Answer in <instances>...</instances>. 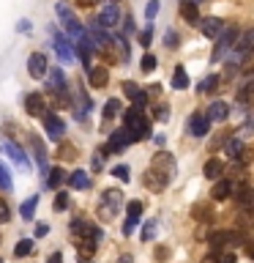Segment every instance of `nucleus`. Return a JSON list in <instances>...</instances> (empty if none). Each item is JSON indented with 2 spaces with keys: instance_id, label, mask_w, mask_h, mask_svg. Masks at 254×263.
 <instances>
[{
  "instance_id": "obj_1",
  "label": "nucleus",
  "mask_w": 254,
  "mask_h": 263,
  "mask_svg": "<svg viewBox=\"0 0 254 263\" xmlns=\"http://www.w3.org/2000/svg\"><path fill=\"white\" fill-rule=\"evenodd\" d=\"M123 129L129 132L131 143L151 137V121L142 115V110H139V107H129V110H126V115H123Z\"/></svg>"
},
{
  "instance_id": "obj_2",
  "label": "nucleus",
  "mask_w": 254,
  "mask_h": 263,
  "mask_svg": "<svg viewBox=\"0 0 254 263\" xmlns=\"http://www.w3.org/2000/svg\"><path fill=\"white\" fill-rule=\"evenodd\" d=\"M120 205H123V192L120 189H107V192L101 195V203H98V214H101L104 219H110L120 211Z\"/></svg>"
},
{
  "instance_id": "obj_3",
  "label": "nucleus",
  "mask_w": 254,
  "mask_h": 263,
  "mask_svg": "<svg viewBox=\"0 0 254 263\" xmlns=\"http://www.w3.org/2000/svg\"><path fill=\"white\" fill-rule=\"evenodd\" d=\"M120 8H118V3H107L101 11H98V16L93 20V25H98V28H104V30H110V28H118L120 25Z\"/></svg>"
},
{
  "instance_id": "obj_4",
  "label": "nucleus",
  "mask_w": 254,
  "mask_h": 263,
  "mask_svg": "<svg viewBox=\"0 0 254 263\" xmlns=\"http://www.w3.org/2000/svg\"><path fill=\"white\" fill-rule=\"evenodd\" d=\"M55 11H57V16H60V22L66 25V30H69L74 39H79L82 33H85V28H82V25H79V20H77V16H74V11H71V8L63 3V0H60V3L55 6Z\"/></svg>"
},
{
  "instance_id": "obj_5",
  "label": "nucleus",
  "mask_w": 254,
  "mask_h": 263,
  "mask_svg": "<svg viewBox=\"0 0 254 263\" xmlns=\"http://www.w3.org/2000/svg\"><path fill=\"white\" fill-rule=\"evenodd\" d=\"M151 170H156L161 178H172L175 176V159H172V154H167V151H159L153 156V162H151Z\"/></svg>"
},
{
  "instance_id": "obj_6",
  "label": "nucleus",
  "mask_w": 254,
  "mask_h": 263,
  "mask_svg": "<svg viewBox=\"0 0 254 263\" xmlns=\"http://www.w3.org/2000/svg\"><path fill=\"white\" fill-rule=\"evenodd\" d=\"M71 236H79V238H93V241H98L104 233H101V228H96L93 222H88V219H71Z\"/></svg>"
},
{
  "instance_id": "obj_7",
  "label": "nucleus",
  "mask_w": 254,
  "mask_h": 263,
  "mask_svg": "<svg viewBox=\"0 0 254 263\" xmlns=\"http://www.w3.org/2000/svg\"><path fill=\"white\" fill-rule=\"evenodd\" d=\"M235 39H238V30L235 28H224V30H221V36L216 39V49H213V63L221 61V58L227 55V49L235 47Z\"/></svg>"
},
{
  "instance_id": "obj_8",
  "label": "nucleus",
  "mask_w": 254,
  "mask_h": 263,
  "mask_svg": "<svg viewBox=\"0 0 254 263\" xmlns=\"http://www.w3.org/2000/svg\"><path fill=\"white\" fill-rule=\"evenodd\" d=\"M49 33H52V41H55V52L60 55V61L63 63H69V61H74V44L69 39L63 36L60 30L57 28H52V25H49Z\"/></svg>"
},
{
  "instance_id": "obj_9",
  "label": "nucleus",
  "mask_w": 254,
  "mask_h": 263,
  "mask_svg": "<svg viewBox=\"0 0 254 263\" xmlns=\"http://www.w3.org/2000/svg\"><path fill=\"white\" fill-rule=\"evenodd\" d=\"M47 110H49L47 99L41 93H28V96H25V112H28L30 118H44Z\"/></svg>"
},
{
  "instance_id": "obj_10",
  "label": "nucleus",
  "mask_w": 254,
  "mask_h": 263,
  "mask_svg": "<svg viewBox=\"0 0 254 263\" xmlns=\"http://www.w3.org/2000/svg\"><path fill=\"white\" fill-rule=\"evenodd\" d=\"M30 148H33V159H36L38 170L47 176V173H49V154H47V145L41 143L38 135H30Z\"/></svg>"
},
{
  "instance_id": "obj_11",
  "label": "nucleus",
  "mask_w": 254,
  "mask_h": 263,
  "mask_svg": "<svg viewBox=\"0 0 254 263\" xmlns=\"http://www.w3.org/2000/svg\"><path fill=\"white\" fill-rule=\"evenodd\" d=\"M41 121H44V132H47V137H49V140H55V143H60V140H63V132H66L63 118H57L55 112H52V115L47 112Z\"/></svg>"
},
{
  "instance_id": "obj_12",
  "label": "nucleus",
  "mask_w": 254,
  "mask_h": 263,
  "mask_svg": "<svg viewBox=\"0 0 254 263\" xmlns=\"http://www.w3.org/2000/svg\"><path fill=\"white\" fill-rule=\"evenodd\" d=\"M126 145H131L129 132L126 129H115L112 135H110V143H107L104 154H120V151H126Z\"/></svg>"
},
{
  "instance_id": "obj_13",
  "label": "nucleus",
  "mask_w": 254,
  "mask_h": 263,
  "mask_svg": "<svg viewBox=\"0 0 254 263\" xmlns=\"http://www.w3.org/2000/svg\"><path fill=\"white\" fill-rule=\"evenodd\" d=\"M28 74L36 80H41L47 74V55L44 52H30L28 55Z\"/></svg>"
},
{
  "instance_id": "obj_14",
  "label": "nucleus",
  "mask_w": 254,
  "mask_h": 263,
  "mask_svg": "<svg viewBox=\"0 0 254 263\" xmlns=\"http://www.w3.org/2000/svg\"><path fill=\"white\" fill-rule=\"evenodd\" d=\"M197 25H200V30H202L205 39H219L221 30H224V22H221L219 16H205V20H200Z\"/></svg>"
},
{
  "instance_id": "obj_15",
  "label": "nucleus",
  "mask_w": 254,
  "mask_h": 263,
  "mask_svg": "<svg viewBox=\"0 0 254 263\" xmlns=\"http://www.w3.org/2000/svg\"><path fill=\"white\" fill-rule=\"evenodd\" d=\"M208 129H210V121H208V115H205V112H194L192 118H188V135L205 137V135H208Z\"/></svg>"
},
{
  "instance_id": "obj_16",
  "label": "nucleus",
  "mask_w": 254,
  "mask_h": 263,
  "mask_svg": "<svg viewBox=\"0 0 254 263\" xmlns=\"http://www.w3.org/2000/svg\"><path fill=\"white\" fill-rule=\"evenodd\" d=\"M88 82H90V88H96V90L107 88V82H110V71H107V66H90V69H88Z\"/></svg>"
},
{
  "instance_id": "obj_17",
  "label": "nucleus",
  "mask_w": 254,
  "mask_h": 263,
  "mask_svg": "<svg viewBox=\"0 0 254 263\" xmlns=\"http://www.w3.org/2000/svg\"><path fill=\"white\" fill-rule=\"evenodd\" d=\"M123 93H126V96L131 99V102H134V107L145 110V104H147V93L137 85V82H123Z\"/></svg>"
},
{
  "instance_id": "obj_18",
  "label": "nucleus",
  "mask_w": 254,
  "mask_h": 263,
  "mask_svg": "<svg viewBox=\"0 0 254 263\" xmlns=\"http://www.w3.org/2000/svg\"><path fill=\"white\" fill-rule=\"evenodd\" d=\"M254 55V28L246 30L241 41H238V61H246V58Z\"/></svg>"
},
{
  "instance_id": "obj_19",
  "label": "nucleus",
  "mask_w": 254,
  "mask_h": 263,
  "mask_svg": "<svg viewBox=\"0 0 254 263\" xmlns=\"http://www.w3.org/2000/svg\"><path fill=\"white\" fill-rule=\"evenodd\" d=\"M142 184H145L147 189H151V192H161V189L167 186L170 181H167V178H161L156 170H151V167H147V170H145V176H142Z\"/></svg>"
},
{
  "instance_id": "obj_20",
  "label": "nucleus",
  "mask_w": 254,
  "mask_h": 263,
  "mask_svg": "<svg viewBox=\"0 0 254 263\" xmlns=\"http://www.w3.org/2000/svg\"><path fill=\"white\" fill-rule=\"evenodd\" d=\"M232 192H235L232 181L219 178L216 184H213V192H210V197H213V200H227V197H232Z\"/></svg>"
},
{
  "instance_id": "obj_21",
  "label": "nucleus",
  "mask_w": 254,
  "mask_h": 263,
  "mask_svg": "<svg viewBox=\"0 0 254 263\" xmlns=\"http://www.w3.org/2000/svg\"><path fill=\"white\" fill-rule=\"evenodd\" d=\"M71 244L77 247L79 258H93V255H96V247H98V241H93V238H79V236H74Z\"/></svg>"
},
{
  "instance_id": "obj_22",
  "label": "nucleus",
  "mask_w": 254,
  "mask_h": 263,
  "mask_svg": "<svg viewBox=\"0 0 254 263\" xmlns=\"http://www.w3.org/2000/svg\"><path fill=\"white\" fill-rule=\"evenodd\" d=\"M3 148H6V154L11 156V159H14L16 164H19V167H28V164H30V159L25 156V151H22V148L14 143V140H6V143H3Z\"/></svg>"
},
{
  "instance_id": "obj_23",
  "label": "nucleus",
  "mask_w": 254,
  "mask_h": 263,
  "mask_svg": "<svg viewBox=\"0 0 254 263\" xmlns=\"http://www.w3.org/2000/svg\"><path fill=\"white\" fill-rule=\"evenodd\" d=\"M178 11H180V16H183L186 22H192V25H197V22L202 20V16H200V8H197V3H192V0H180V8H178Z\"/></svg>"
},
{
  "instance_id": "obj_24",
  "label": "nucleus",
  "mask_w": 254,
  "mask_h": 263,
  "mask_svg": "<svg viewBox=\"0 0 254 263\" xmlns=\"http://www.w3.org/2000/svg\"><path fill=\"white\" fill-rule=\"evenodd\" d=\"M66 181H69L71 189H79V192H82V189H90V176L85 170H74L71 176H66Z\"/></svg>"
},
{
  "instance_id": "obj_25",
  "label": "nucleus",
  "mask_w": 254,
  "mask_h": 263,
  "mask_svg": "<svg viewBox=\"0 0 254 263\" xmlns=\"http://www.w3.org/2000/svg\"><path fill=\"white\" fill-rule=\"evenodd\" d=\"M208 121H227V115H229V107L224 104V102H213L210 107H208Z\"/></svg>"
},
{
  "instance_id": "obj_26",
  "label": "nucleus",
  "mask_w": 254,
  "mask_h": 263,
  "mask_svg": "<svg viewBox=\"0 0 254 263\" xmlns=\"http://www.w3.org/2000/svg\"><path fill=\"white\" fill-rule=\"evenodd\" d=\"M202 173H205V178L219 181L221 173H224V164H221L219 159H208V162H205V167H202Z\"/></svg>"
},
{
  "instance_id": "obj_27",
  "label": "nucleus",
  "mask_w": 254,
  "mask_h": 263,
  "mask_svg": "<svg viewBox=\"0 0 254 263\" xmlns=\"http://www.w3.org/2000/svg\"><path fill=\"white\" fill-rule=\"evenodd\" d=\"M235 195V200H238V205L241 209H254V189H246V186H241L238 192H232Z\"/></svg>"
},
{
  "instance_id": "obj_28",
  "label": "nucleus",
  "mask_w": 254,
  "mask_h": 263,
  "mask_svg": "<svg viewBox=\"0 0 254 263\" xmlns=\"http://www.w3.org/2000/svg\"><path fill=\"white\" fill-rule=\"evenodd\" d=\"M172 88L175 90H186L188 88V74L183 66H175V74H172Z\"/></svg>"
},
{
  "instance_id": "obj_29",
  "label": "nucleus",
  "mask_w": 254,
  "mask_h": 263,
  "mask_svg": "<svg viewBox=\"0 0 254 263\" xmlns=\"http://www.w3.org/2000/svg\"><path fill=\"white\" fill-rule=\"evenodd\" d=\"M36 205H38V195H30L28 200H25L22 205H19V214H22V219H33V214H36Z\"/></svg>"
},
{
  "instance_id": "obj_30",
  "label": "nucleus",
  "mask_w": 254,
  "mask_h": 263,
  "mask_svg": "<svg viewBox=\"0 0 254 263\" xmlns=\"http://www.w3.org/2000/svg\"><path fill=\"white\" fill-rule=\"evenodd\" d=\"M63 181H66V173H63L60 167H52V170L47 173V186H49V189H57Z\"/></svg>"
},
{
  "instance_id": "obj_31",
  "label": "nucleus",
  "mask_w": 254,
  "mask_h": 263,
  "mask_svg": "<svg viewBox=\"0 0 254 263\" xmlns=\"http://www.w3.org/2000/svg\"><path fill=\"white\" fill-rule=\"evenodd\" d=\"M30 252H33V241H30V238H19V244L14 247V255H16V258H28Z\"/></svg>"
},
{
  "instance_id": "obj_32",
  "label": "nucleus",
  "mask_w": 254,
  "mask_h": 263,
  "mask_svg": "<svg viewBox=\"0 0 254 263\" xmlns=\"http://www.w3.org/2000/svg\"><path fill=\"white\" fill-rule=\"evenodd\" d=\"M118 112H120V99H110V102L104 104V121H112Z\"/></svg>"
},
{
  "instance_id": "obj_33",
  "label": "nucleus",
  "mask_w": 254,
  "mask_h": 263,
  "mask_svg": "<svg viewBox=\"0 0 254 263\" xmlns=\"http://www.w3.org/2000/svg\"><path fill=\"white\" fill-rule=\"evenodd\" d=\"M241 148H243L241 140H238V137H229V140H227V145H224V154L229 156V159H235V156L241 154Z\"/></svg>"
},
{
  "instance_id": "obj_34",
  "label": "nucleus",
  "mask_w": 254,
  "mask_h": 263,
  "mask_svg": "<svg viewBox=\"0 0 254 263\" xmlns=\"http://www.w3.org/2000/svg\"><path fill=\"white\" fill-rule=\"evenodd\" d=\"M219 82H221V77H216V74H210V77H205V80L200 82V88H197V90H200V93H210V90H216Z\"/></svg>"
},
{
  "instance_id": "obj_35",
  "label": "nucleus",
  "mask_w": 254,
  "mask_h": 263,
  "mask_svg": "<svg viewBox=\"0 0 254 263\" xmlns=\"http://www.w3.org/2000/svg\"><path fill=\"white\" fill-rule=\"evenodd\" d=\"M139 217H142V203H139V200H131L129 209H126V219L139 222Z\"/></svg>"
},
{
  "instance_id": "obj_36",
  "label": "nucleus",
  "mask_w": 254,
  "mask_h": 263,
  "mask_svg": "<svg viewBox=\"0 0 254 263\" xmlns=\"http://www.w3.org/2000/svg\"><path fill=\"white\" fill-rule=\"evenodd\" d=\"M156 228H159V222H156V219H147V222H145V228H142V233H139V238H142V241H153Z\"/></svg>"
},
{
  "instance_id": "obj_37",
  "label": "nucleus",
  "mask_w": 254,
  "mask_h": 263,
  "mask_svg": "<svg viewBox=\"0 0 254 263\" xmlns=\"http://www.w3.org/2000/svg\"><path fill=\"white\" fill-rule=\"evenodd\" d=\"M112 176H115V178H120V181H131L129 164H115V167H112Z\"/></svg>"
},
{
  "instance_id": "obj_38",
  "label": "nucleus",
  "mask_w": 254,
  "mask_h": 263,
  "mask_svg": "<svg viewBox=\"0 0 254 263\" xmlns=\"http://www.w3.org/2000/svg\"><path fill=\"white\" fill-rule=\"evenodd\" d=\"M60 159H77V148L71 143H63L60 140Z\"/></svg>"
},
{
  "instance_id": "obj_39",
  "label": "nucleus",
  "mask_w": 254,
  "mask_h": 263,
  "mask_svg": "<svg viewBox=\"0 0 254 263\" xmlns=\"http://www.w3.org/2000/svg\"><path fill=\"white\" fill-rule=\"evenodd\" d=\"M164 44H167L170 49H178L180 47V36L175 30H167V33H164Z\"/></svg>"
},
{
  "instance_id": "obj_40",
  "label": "nucleus",
  "mask_w": 254,
  "mask_h": 263,
  "mask_svg": "<svg viewBox=\"0 0 254 263\" xmlns=\"http://www.w3.org/2000/svg\"><path fill=\"white\" fill-rule=\"evenodd\" d=\"M69 209V195L66 192H57L55 195V211H66Z\"/></svg>"
},
{
  "instance_id": "obj_41",
  "label": "nucleus",
  "mask_w": 254,
  "mask_h": 263,
  "mask_svg": "<svg viewBox=\"0 0 254 263\" xmlns=\"http://www.w3.org/2000/svg\"><path fill=\"white\" fill-rule=\"evenodd\" d=\"M104 156H107V154H104V148H101V151H96V154H93V159H90V167H93L96 173L104 167Z\"/></svg>"
},
{
  "instance_id": "obj_42",
  "label": "nucleus",
  "mask_w": 254,
  "mask_h": 263,
  "mask_svg": "<svg viewBox=\"0 0 254 263\" xmlns=\"http://www.w3.org/2000/svg\"><path fill=\"white\" fill-rule=\"evenodd\" d=\"M8 219H11V209H8V203L0 197V225H6Z\"/></svg>"
},
{
  "instance_id": "obj_43",
  "label": "nucleus",
  "mask_w": 254,
  "mask_h": 263,
  "mask_svg": "<svg viewBox=\"0 0 254 263\" xmlns=\"http://www.w3.org/2000/svg\"><path fill=\"white\" fill-rule=\"evenodd\" d=\"M139 66H142V71H145V74H151V71L156 69V55H145Z\"/></svg>"
},
{
  "instance_id": "obj_44",
  "label": "nucleus",
  "mask_w": 254,
  "mask_h": 263,
  "mask_svg": "<svg viewBox=\"0 0 254 263\" xmlns=\"http://www.w3.org/2000/svg\"><path fill=\"white\" fill-rule=\"evenodd\" d=\"M159 14V0H151V3L145 6V16H147V22H153V16Z\"/></svg>"
},
{
  "instance_id": "obj_45",
  "label": "nucleus",
  "mask_w": 254,
  "mask_h": 263,
  "mask_svg": "<svg viewBox=\"0 0 254 263\" xmlns=\"http://www.w3.org/2000/svg\"><path fill=\"white\" fill-rule=\"evenodd\" d=\"M151 39H153V28L147 25V28L139 33V44H142V47H151Z\"/></svg>"
},
{
  "instance_id": "obj_46",
  "label": "nucleus",
  "mask_w": 254,
  "mask_h": 263,
  "mask_svg": "<svg viewBox=\"0 0 254 263\" xmlns=\"http://www.w3.org/2000/svg\"><path fill=\"white\" fill-rule=\"evenodd\" d=\"M0 189H11V176H8L3 164H0Z\"/></svg>"
},
{
  "instance_id": "obj_47",
  "label": "nucleus",
  "mask_w": 254,
  "mask_h": 263,
  "mask_svg": "<svg viewBox=\"0 0 254 263\" xmlns=\"http://www.w3.org/2000/svg\"><path fill=\"white\" fill-rule=\"evenodd\" d=\"M153 118H156V121H167V118H170V112H167V104H159V107H156Z\"/></svg>"
},
{
  "instance_id": "obj_48",
  "label": "nucleus",
  "mask_w": 254,
  "mask_h": 263,
  "mask_svg": "<svg viewBox=\"0 0 254 263\" xmlns=\"http://www.w3.org/2000/svg\"><path fill=\"white\" fill-rule=\"evenodd\" d=\"M30 28H33L30 20H19V22H16V33H30Z\"/></svg>"
},
{
  "instance_id": "obj_49",
  "label": "nucleus",
  "mask_w": 254,
  "mask_h": 263,
  "mask_svg": "<svg viewBox=\"0 0 254 263\" xmlns=\"http://www.w3.org/2000/svg\"><path fill=\"white\" fill-rule=\"evenodd\" d=\"M216 263H235V255L227 252V255H216Z\"/></svg>"
},
{
  "instance_id": "obj_50",
  "label": "nucleus",
  "mask_w": 254,
  "mask_h": 263,
  "mask_svg": "<svg viewBox=\"0 0 254 263\" xmlns=\"http://www.w3.org/2000/svg\"><path fill=\"white\" fill-rule=\"evenodd\" d=\"M243 225H251V228H254V209H246V214H243Z\"/></svg>"
},
{
  "instance_id": "obj_51",
  "label": "nucleus",
  "mask_w": 254,
  "mask_h": 263,
  "mask_svg": "<svg viewBox=\"0 0 254 263\" xmlns=\"http://www.w3.org/2000/svg\"><path fill=\"white\" fill-rule=\"evenodd\" d=\"M131 30H134V20L126 16V20H123V33H131Z\"/></svg>"
},
{
  "instance_id": "obj_52",
  "label": "nucleus",
  "mask_w": 254,
  "mask_h": 263,
  "mask_svg": "<svg viewBox=\"0 0 254 263\" xmlns=\"http://www.w3.org/2000/svg\"><path fill=\"white\" fill-rule=\"evenodd\" d=\"M47 263H63V255H60V252H49Z\"/></svg>"
},
{
  "instance_id": "obj_53",
  "label": "nucleus",
  "mask_w": 254,
  "mask_h": 263,
  "mask_svg": "<svg viewBox=\"0 0 254 263\" xmlns=\"http://www.w3.org/2000/svg\"><path fill=\"white\" fill-rule=\"evenodd\" d=\"M49 233V228L47 225H36V238H44Z\"/></svg>"
},
{
  "instance_id": "obj_54",
  "label": "nucleus",
  "mask_w": 254,
  "mask_h": 263,
  "mask_svg": "<svg viewBox=\"0 0 254 263\" xmlns=\"http://www.w3.org/2000/svg\"><path fill=\"white\" fill-rule=\"evenodd\" d=\"M115 263H134V258H131V255H120V258L115 260Z\"/></svg>"
},
{
  "instance_id": "obj_55",
  "label": "nucleus",
  "mask_w": 254,
  "mask_h": 263,
  "mask_svg": "<svg viewBox=\"0 0 254 263\" xmlns=\"http://www.w3.org/2000/svg\"><path fill=\"white\" fill-rule=\"evenodd\" d=\"M79 6H93V3H98V0H77Z\"/></svg>"
},
{
  "instance_id": "obj_56",
  "label": "nucleus",
  "mask_w": 254,
  "mask_h": 263,
  "mask_svg": "<svg viewBox=\"0 0 254 263\" xmlns=\"http://www.w3.org/2000/svg\"><path fill=\"white\" fill-rule=\"evenodd\" d=\"M246 250H249V255L254 258V241H249V244H246Z\"/></svg>"
},
{
  "instance_id": "obj_57",
  "label": "nucleus",
  "mask_w": 254,
  "mask_h": 263,
  "mask_svg": "<svg viewBox=\"0 0 254 263\" xmlns=\"http://www.w3.org/2000/svg\"><path fill=\"white\" fill-rule=\"evenodd\" d=\"M202 263H216V255H208V258H205Z\"/></svg>"
},
{
  "instance_id": "obj_58",
  "label": "nucleus",
  "mask_w": 254,
  "mask_h": 263,
  "mask_svg": "<svg viewBox=\"0 0 254 263\" xmlns=\"http://www.w3.org/2000/svg\"><path fill=\"white\" fill-rule=\"evenodd\" d=\"M79 263H93V260H90V258H82V260H79Z\"/></svg>"
},
{
  "instance_id": "obj_59",
  "label": "nucleus",
  "mask_w": 254,
  "mask_h": 263,
  "mask_svg": "<svg viewBox=\"0 0 254 263\" xmlns=\"http://www.w3.org/2000/svg\"><path fill=\"white\" fill-rule=\"evenodd\" d=\"M192 3H200V0H192Z\"/></svg>"
},
{
  "instance_id": "obj_60",
  "label": "nucleus",
  "mask_w": 254,
  "mask_h": 263,
  "mask_svg": "<svg viewBox=\"0 0 254 263\" xmlns=\"http://www.w3.org/2000/svg\"><path fill=\"white\" fill-rule=\"evenodd\" d=\"M0 263H3V260H0Z\"/></svg>"
},
{
  "instance_id": "obj_61",
  "label": "nucleus",
  "mask_w": 254,
  "mask_h": 263,
  "mask_svg": "<svg viewBox=\"0 0 254 263\" xmlns=\"http://www.w3.org/2000/svg\"><path fill=\"white\" fill-rule=\"evenodd\" d=\"M251 241H254V238H251Z\"/></svg>"
}]
</instances>
